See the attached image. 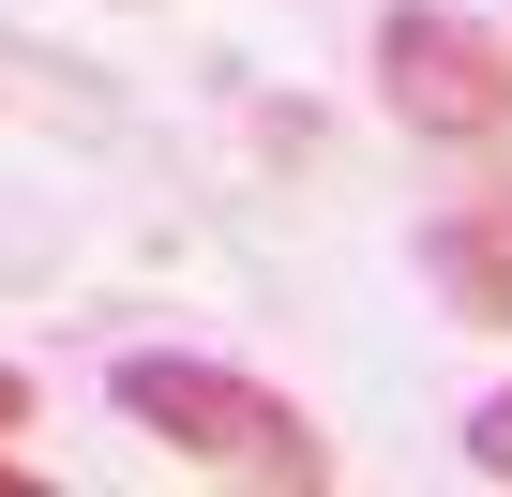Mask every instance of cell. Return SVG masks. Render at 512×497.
I'll return each mask as SVG.
<instances>
[{
  "instance_id": "1",
  "label": "cell",
  "mask_w": 512,
  "mask_h": 497,
  "mask_svg": "<svg viewBox=\"0 0 512 497\" xmlns=\"http://www.w3.org/2000/svg\"><path fill=\"white\" fill-rule=\"evenodd\" d=\"M106 407H121L151 452L211 467V482H272V497H317V482H332L317 407L272 392V377H241V362H211V347H121V362H106Z\"/></svg>"
},
{
  "instance_id": "2",
  "label": "cell",
  "mask_w": 512,
  "mask_h": 497,
  "mask_svg": "<svg viewBox=\"0 0 512 497\" xmlns=\"http://www.w3.org/2000/svg\"><path fill=\"white\" fill-rule=\"evenodd\" d=\"M362 76L422 151H512V31L467 16V0H392Z\"/></svg>"
},
{
  "instance_id": "3",
  "label": "cell",
  "mask_w": 512,
  "mask_h": 497,
  "mask_svg": "<svg viewBox=\"0 0 512 497\" xmlns=\"http://www.w3.org/2000/svg\"><path fill=\"white\" fill-rule=\"evenodd\" d=\"M422 287H437V317L512 332V181H482V196H437V211H422Z\"/></svg>"
},
{
  "instance_id": "4",
  "label": "cell",
  "mask_w": 512,
  "mask_h": 497,
  "mask_svg": "<svg viewBox=\"0 0 512 497\" xmlns=\"http://www.w3.org/2000/svg\"><path fill=\"white\" fill-rule=\"evenodd\" d=\"M467 482H497V497H512V377L467 407Z\"/></svg>"
},
{
  "instance_id": "5",
  "label": "cell",
  "mask_w": 512,
  "mask_h": 497,
  "mask_svg": "<svg viewBox=\"0 0 512 497\" xmlns=\"http://www.w3.org/2000/svg\"><path fill=\"white\" fill-rule=\"evenodd\" d=\"M0 437H31V377L16 362H0Z\"/></svg>"
},
{
  "instance_id": "6",
  "label": "cell",
  "mask_w": 512,
  "mask_h": 497,
  "mask_svg": "<svg viewBox=\"0 0 512 497\" xmlns=\"http://www.w3.org/2000/svg\"><path fill=\"white\" fill-rule=\"evenodd\" d=\"M0 497H31V467H16V452H0Z\"/></svg>"
}]
</instances>
